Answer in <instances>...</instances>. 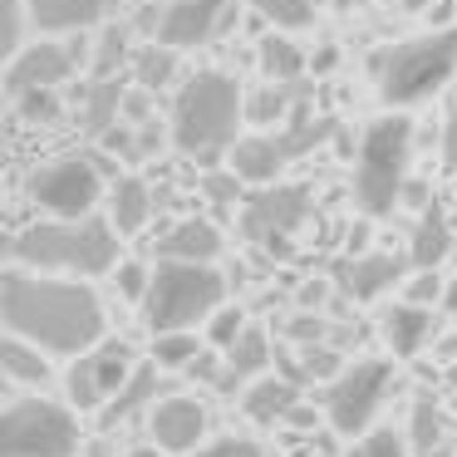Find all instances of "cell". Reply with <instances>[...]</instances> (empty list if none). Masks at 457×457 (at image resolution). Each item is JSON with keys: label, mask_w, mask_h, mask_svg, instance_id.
Returning a JSON list of instances; mask_svg holds the SVG:
<instances>
[{"label": "cell", "mask_w": 457, "mask_h": 457, "mask_svg": "<svg viewBox=\"0 0 457 457\" xmlns=\"http://www.w3.org/2000/svg\"><path fill=\"white\" fill-rule=\"evenodd\" d=\"M0 320L15 339L45 349V354H89L104 345V300L70 276H40V270H11L0 280Z\"/></svg>", "instance_id": "6da1fadb"}, {"label": "cell", "mask_w": 457, "mask_h": 457, "mask_svg": "<svg viewBox=\"0 0 457 457\" xmlns=\"http://www.w3.org/2000/svg\"><path fill=\"white\" fill-rule=\"evenodd\" d=\"M241 119H246V94L237 89V79L221 74V70H202V74H192L178 89V99H172L168 138L187 162L217 168V162L241 143L237 138Z\"/></svg>", "instance_id": "7a4b0ae2"}, {"label": "cell", "mask_w": 457, "mask_h": 457, "mask_svg": "<svg viewBox=\"0 0 457 457\" xmlns=\"http://www.w3.org/2000/svg\"><path fill=\"white\" fill-rule=\"evenodd\" d=\"M11 256L21 266L40 270V276H104V270H119V231L113 221H35L21 237L11 241Z\"/></svg>", "instance_id": "3957f363"}, {"label": "cell", "mask_w": 457, "mask_h": 457, "mask_svg": "<svg viewBox=\"0 0 457 457\" xmlns=\"http://www.w3.org/2000/svg\"><path fill=\"white\" fill-rule=\"evenodd\" d=\"M369 74L378 84V99L403 109V104H423L457 74V30H433L418 40L388 45V50L369 54Z\"/></svg>", "instance_id": "277c9868"}, {"label": "cell", "mask_w": 457, "mask_h": 457, "mask_svg": "<svg viewBox=\"0 0 457 457\" xmlns=\"http://www.w3.org/2000/svg\"><path fill=\"white\" fill-rule=\"evenodd\" d=\"M227 300V280L217 266L192 261H162L153 270V290L143 300V320L153 335H187L192 325H207Z\"/></svg>", "instance_id": "5b68a950"}, {"label": "cell", "mask_w": 457, "mask_h": 457, "mask_svg": "<svg viewBox=\"0 0 457 457\" xmlns=\"http://www.w3.org/2000/svg\"><path fill=\"white\" fill-rule=\"evenodd\" d=\"M408 158H413V123L403 113H384L364 129L354 162V202L369 217H384L403 202Z\"/></svg>", "instance_id": "8992f818"}, {"label": "cell", "mask_w": 457, "mask_h": 457, "mask_svg": "<svg viewBox=\"0 0 457 457\" xmlns=\"http://www.w3.org/2000/svg\"><path fill=\"white\" fill-rule=\"evenodd\" d=\"M79 423L54 398H15L0 418V457H74Z\"/></svg>", "instance_id": "52a82bcc"}, {"label": "cell", "mask_w": 457, "mask_h": 457, "mask_svg": "<svg viewBox=\"0 0 457 457\" xmlns=\"http://www.w3.org/2000/svg\"><path fill=\"white\" fill-rule=\"evenodd\" d=\"M388 384H394V364H388V359H359L345 374H335V384H329V394H325L329 428H335L339 437H364L369 423L378 418V408H384Z\"/></svg>", "instance_id": "ba28073f"}, {"label": "cell", "mask_w": 457, "mask_h": 457, "mask_svg": "<svg viewBox=\"0 0 457 457\" xmlns=\"http://www.w3.org/2000/svg\"><path fill=\"white\" fill-rule=\"evenodd\" d=\"M305 217H310V187H300V182H270V187H256L246 197L241 231H246V241L286 256L290 237L305 227Z\"/></svg>", "instance_id": "9c48e42d"}, {"label": "cell", "mask_w": 457, "mask_h": 457, "mask_svg": "<svg viewBox=\"0 0 457 457\" xmlns=\"http://www.w3.org/2000/svg\"><path fill=\"white\" fill-rule=\"evenodd\" d=\"M104 197V172L89 158H54L30 172V202L64 221H84Z\"/></svg>", "instance_id": "30bf717a"}, {"label": "cell", "mask_w": 457, "mask_h": 457, "mask_svg": "<svg viewBox=\"0 0 457 457\" xmlns=\"http://www.w3.org/2000/svg\"><path fill=\"white\" fill-rule=\"evenodd\" d=\"M133 374H138L133 349L123 345V339H104L99 349H89V354H79L70 364V374H64V398H70L74 408H109Z\"/></svg>", "instance_id": "8fae6325"}, {"label": "cell", "mask_w": 457, "mask_h": 457, "mask_svg": "<svg viewBox=\"0 0 457 457\" xmlns=\"http://www.w3.org/2000/svg\"><path fill=\"white\" fill-rule=\"evenodd\" d=\"M84 64V45L79 40H35L5 64V89L21 99V94H35V89H60L79 74Z\"/></svg>", "instance_id": "7c38bea8"}, {"label": "cell", "mask_w": 457, "mask_h": 457, "mask_svg": "<svg viewBox=\"0 0 457 457\" xmlns=\"http://www.w3.org/2000/svg\"><path fill=\"white\" fill-rule=\"evenodd\" d=\"M227 25V0H172L158 15V45L168 50H197L217 40Z\"/></svg>", "instance_id": "4fadbf2b"}, {"label": "cell", "mask_w": 457, "mask_h": 457, "mask_svg": "<svg viewBox=\"0 0 457 457\" xmlns=\"http://www.w3.org/2000/svg\"><path fill=\"white\" fill-rule=\"evenodd\" d=\"M148 433L153 447H162V453H192L207 433V408L192 394H168L148 408Z\"/></svg>", "instance_id": "5bb4252c"}, {"label": "cell", "mask_w": 457, "mask_h": 457, "mask_svg": "<svg viewBox=\"0 0 457 457\" xmlns=\"http://www.w3.org/2000/svg\"><path fill=\"white\" fill-rule=\"evenodd\" d=\"M158 256L162 261H192V266H212L221 256V231L202 217H182L158 237Z\"/></svg>", "instance_id": "9a60e30c"}, {"label": "cell", "mask_w": 457, "mask_h": 457, "mask_svg": "<svg viewBox=\"0 0 457 457\" xmlns=\"http://www.w3.org/2000/svg\"><path fill=\"white\" fill-rule=\"evenodd\" d=\"M113 0H30V25L45 35H84L109 15Z\"/></svg>", "instance_id": "2e32d148"}, {"label": "cell", "mask_w": 457, "mask_h": 457, "mask_svg": "<svg viewBox=\"0 0 457 457\" xmlns=\"http://www.w3.org/2000/svg\"><path fill=\"white\" fill-rule=\"evenodd\" d=\"M453 256V221H447V212L437 207H423L413 221V237H408V266L413 270H437L443 261Z\"/></svg>", "instance_id": "e0dca14e"}, {"label": "cell", "mask_w": 457, "mask_h": 457, "mask_svg": "<svg viewBox=\"0 0 457 457\" xmlns=\"http://www.w3.org/2000/svg\"><path fill=\"white\" fill-rule=\"evenodd\" d=\"M398 276H403V261L384 256V251H364V256H349L345 266H339V286L354 300H378Z\"/></svg>", "instance_id": "ac0fdd59"}, {"label": "cell", "mask_w": 457, "mask_h": 457, "mask_svg": "<svg viewBox=\"0 0 457 457\" xmlns=\"http://www.w3.org/2000/svg\"><path fill=\"white\" fill-rule=\"evenodd\" d=\"M286 148H280L276 138H266V133H256V138H241L237 148H231V168H237L241 182H256V187H270V182L280 178V168H286Z\"/></svg>", "instance_id": "d6986e66"}, {"label": "cell", "mask_w": 457, "mask_h": 457, "mask_svg": "<svg viewBox=\"0 0 457 457\" xmlns=\"http://www.w3.org/2000/svg\"><path fill=\"white\" fill-rule=\"evenodd\" d=\"M246 418H256V423H286L290 413L300 408V384L295 378H276V374H266V378H256V384L246 388Z\"/></svg>", "instance_id": "ffe728a7"}, {"label": "cell", "mask_w": 457, "mask_h": 457, "mask_svg": "<svg viewBox=\"0 0 457 457\" xmlns=\"http://www.w3.org/2000/svg\"><path fill=\"white\" fill-rule=\"evenodd\" d=\"M428 339H433V315L423 305H394L384 315V345L394 349V359H413Z\"/></svg>", "instance_id": "44dd1931"}, {"label": "cell", "mask_w": 457, "mask_h": 457, "mask_svg": "<svg viewBox=\"0 0 457 457\" xmlns=\"http://www.w3.org/2000/svg\"><path fill=\"white\" fill-rule=\"evenodd\" d=\"M266 369H270V339L261 325H246V335L227 349V384H221V394H231L241 378H261Z\"/></svg>", "instance_id": "7402d4cb"}, {"label": "cell", "mask_w": 457, "mask_h": 457, "mask_svg": "<svg viewBox=\"0 0 457 457\" xmlns=\"http://www.w3.org/2000/svg\"><path fill=\"white\" fill-rule=\"evenodd\" d=\"M153 217V192L143 178H119V187H113V207H109V221L119 237H138L143 227H148Z\"/></svg>", "instance_id": "603a6c76"}, {"label": "cell", "mask_w": 457, "mask_h": 457, "mask_svg": "<svg viewBox=\"0 0 457 457\" xmlns=\"http://www.w3.org/2000/svg\"><path fill=\"white\" fill-rule=\"evenodd\" d=\"M256 60H261V74H266L270 84H300L310 74L305 50H300L295 40H286V35H266V40L256 45Z\"/></svg>", "instance_id": "cb8c5ba5"}, {"label": "cell", "mask_w": 457, "mask_h": 457, "mask_svg": "<svg viewBox=\"0 0 457 457\" xmlns=\"http://www.w3.org/2000/svg\"><path fill=\"white\" fill-rule=\"evenodd\" d=\"M119 123H123V89H119V79H109V84L94 79L89 94H84V129H89L94 138H109Z\"/></svg>", "instance_id": "d4e9b609"}, {"label": "cell", "mask_w": 457, "mask_h": 457, "mask_svg": "<svg viewBox=\"0 0 457 457\" xmlns=\"http://www.w3.org/2000/svg\"><path fill=\"white\" fill-rule=\"evenodd\" d=\"M335 133V123H325V119H315L310 113V99L300 94V104H295V113H290V123H286V133H276V143L286 148V158H300V153H310L320 138H329Z\"/></svg>", "instance_id": "484cf974"}, {"label": "cell", "mask_w": 457, "mask_h": 457, "mask_svg": "<svg viewBox=\"0 0 457 457\" xmlns=\"http://www.w3.org/2000/svg\"><path fill=\"white\" fill-rule=\"evenodd\" d=\"M295 104H300V89H295V84H266V89H256V94L246 99V119L261 123V129H270V123H290Z\"/></svg>", "instance_id": "4316f807"}, {"label": "cell", "mask_w": 457, "mask_h": 457, "mask_svg": "<svg viewBox=\"0 0 457 457\" xmlns=\"http://www.w3.org/2000/svg\"><path fill=\"white\" fill-rule=\"evenodd\" d=\"M153 398H158V374H153V369L143 364L138 374H133L129 384H123V394L113 398L109 408H104V428H119V423H129V418L138 413V408H148Z\"/></svg>", "instance_id": "83f0119b"}, {"label": "cell", "mask_w": 457, "mask_h": 457, "mask_svg": "<svg viewBox=\"0 0 457 457\" xmlns=\"http://www.w3.org/2000/svg\"><path fill=\"white\" fill-rule=\"evenodd\" d=\"M172 74H178V50H168V45H143L133 54V79H138V89L158 94L172 84Z\"/></svg>", "instance_id": "f1b7e54d"}, {"label": "cell", "mask_w": 457, "mask_h": 457, "mask_svg": "<svg viewBox=\"0 0 457 457\" xmlns=\"http://www.w3.org/2000/svg\"><path fill=\"white\" fill-rule=\"evenodd\" d=\"M0 364H5V374L15 378V384H45L50 378V364H45V349L25 345V339H5L0 345Z\"/></svg>", "instance_id": "f546056e"}, {"label": "cell", "mask_w": 457, "mask_h": 457, "mask_svg": "<svg viewBox=\"0 0 457 457\" xmlns=\"http://www.w3.org/2000/svg\"><path fill=\"white\" fill-rule=\"evenodd\" d=\"M443 433H447L443 408H437L433 398H418L413 413H408V447H413L418 457H423V453H437V447H443Z\"/></svg>", "instance_id": "4dcf8cb0"}, {"label": "cell", "mask_w": 457, "mask_h": 457, "mask_svg": "<svg viewBox=\"0 0 457 457\" xmlns=\"http://www.w3.org/2000/svg\"><path fill=\"white\" fill-rule=\"evenodd\" d=\"M89 64H94V79H99V84L119 79L123 64H133V54H129V35H123L119 25H109V30L99 35V45H94Z\"/></svg>", "instance_id": "1f68e13d"}, {"label": "cell", "mask_w": 457, "mask_h": 457, "mask_svg": "<svg viewBox=\"0 0 457 457\" xmlns=\"http://www.w3.org/2000/svg\"><path fill=\"white\" fill-rule=\"evenodd\" d=\"M251 11L276 30H305L315 21V0H251Z\"/></svg>", "instance_id": "d6a6232c"}, {"label": "cell", "mask_w": 457, "mask_h": 457, "mask_svg": "<svg viewBox=\"0 0 457 457\" xmlns=\"http://www.w3.org/2000/svg\"><path fill=\"white\" fill-rule=\"evenodd\" d=\"M25 21H30V0H0V54H5V64L25 50Z\"/></svg>", "instance_id": "836d02e7"}, {"label": "cell", "mask_w": 457, "mask_h": 457, "mask_svg": "<svg viewBox=\"0 0 457 457\" xmlns=\"http://www.w3.org/2000/svg\"><path fill=\"white\" fill-rule=\"evenodd\" d=\"M153 359H158L162 369H192L202 359V339L192 335H158L153 339Z\"/></svg>", "instance_id": "e575fe53"}, {"label": "cell", "mask_w": 457, "mask_h": 457, "mask_svg": "<svg viewBox=\"0 0 457 457\" xmlns=\"http://www.w3.org/2000/svg\"><path fill=\"white\" fill-rule=\"evenodd\" d=\"M15 113H21L25 123H54L64 113V104L54 89H35V94H21V99H15Z\"/></svg>", "instance_id": "d590c367"}, {"label": "cell", "mask_w": 457, "mask_h": 457, "mask_svg": "<svg viewBox=\"0 0 457 457\" xmlns=\"http://www.w3.org/2000/svg\"><path fill=\"white\" fill-rule=\"evenodd\" d=\"M241 335H246V320H241V310H227V305H221L217 315L207 320V345L221 349V354H227V349L237 345Z\"/></svg>", "instance_id": "8d00e7d4"}, {"label": "cell", "mask_w": 457, "mask_h": 457, "mask_svg": "<svg viewBox=\"0 0 457 457\" xmlns=\"http://www.w3.org/2000/svg\"><path fill=\"white\" fill-rule=\"evenodd\" d=\"M113 280H119L123 300H148V290H153V270L143 266V261H123V266L113 270Z\"/></svg>", "instance_id": "74e56055"}, {"label": "cell", "mask_w": 457, "mask_h": 457, "mask_svg": "<svg viewBox=\"0 0 457 457\" xmlns=\"http://www.w3.org/2000/svg\"><path fill=\"white\" fill-rule=\"evenodd\" d=\"M403 447H408V443H403L398 433H364L349 457H403Z\"/></svg>", "instance_id": "f35d334b"}, {"label": "cell", "mask_w": 457, "mask_h": 457, "mask_svg": "<svg viewBox=\"0 0 457 457\" xmlns=\"http://www.w3.org/2000/svg\"><path fill=\"white\" fill-rule=\"evenodd\" d=\"M197 457H266V447L261 443H251V437H217V443H207V447H197Z\"/></svg>", "instance_id": "ab89813d"}, {"label": "cell", "mask_w": 457, "mask_h": 457, "mask_svg": "<svg viewBox=\"0 0 457 457\" xmlns=\"http://www.w3.org/2000/svg\"><path fill=\"white\" fill-rule=\"evenodd\" d=\"M123 123H129V129H148V123H153V94L148 89H129V94H123Z\"/></svg>", "instance_id": "60d3db41"}, {"label": "cell", "mask_w": 457, "mask_h": 457, "mask_svg": "<svg viewBox=\"0 0 457 457\" xmlns=\"http://www.w3.org/2000/svg\"><path fill=\"white\" fill-rule=\"evenodd\" d=\"M237 192H241V182L231 178V172H212V178H207V197L221 202V207H227V202H237Z\"/></svg>", "instance_id": "b9f144b4"}, {"label": "cell", "mask_w": 457, "mask_h": 457, "mask_svg": "<svg viewBox=\"0 0 457 457\" xmlns=\"http://www.w3.org/2000/svg\"><path fill=\"white\" fill-rule=\"evenodd\" d=\"M443 168L457 172V104L447 109V123H443Z\"/></svg>", "instance_id": "7bdbcfd3"}, {"label": "cell", "mask_w": 457, "mask_h": 457, "mask_svg": "<svg viewBox=\"0 0 457 457\" xmlns=\"http://www.w3.org/2000/svg\"><path fill=\"white\" fill-rule=\"evenodd\" d=\"M433 295H443V286H437V270H423V276L408 286V305H423V300H433Z\"/></svg>", "instance_id": "ee69618b"}, {"label": "cell", "mask_w": 457, "mask_h": 457, "mask_svg": "<svg viewBox=\"0 0 457 457\" xmlns=\"http://www.w3.org/2000/svg\"><path fill=\"white\" fill-rule=\"evenodd\" d=\"M305 374H345V369H339V359L329 354V349H310V354H305Z\"/></svg>", "instance_id": "f6af8a7d"}, {"label": "cell", "mask_w": 457, "mask_h": 457, "mask_svg": "<svg viewBox=\"0 0 457 457\" xmlns=\"http://www.w3.org/2000/svg\"><path fill=\"white\" fill-rule=\"evenodd\" d=\"M428 21H437L443 30H453V25H447V21H453V0H437L433 11H428Z\"/></svg>", "instance_id": "bcb514c9"}, {"label": "cell", "mask_w": 457, "mask_h": 457, "mask_svg": "<svg viewBox=\"0 0 457 457\" xmlns=\"http://www.w3.org/2000/svg\"><path fill=\"white\" fill-rule=\"evenodd\" d=\"M335 60H339L335 50H320L315 60H310V70H315V74H329V70H335Z\"/></svg>", "instance_id": "7dc6e473"}, {"label": "cell", "mask_w": 457, "mask_h": 457, "mask_svg": "<svg viewBox=\"0 0 457 457\" xmlns=\"http://www.w3.org/2000/svg\"><path fill=\"white\" fill-rule=\"evenodd\" d=\"M403 202H413V207H433V202H428V187H418V182L403 187Z\"/></svg>", "instance_id": "c3c4849f"}, {"label": "cell", "mask_w": 457, "mask_h": 457, "mask_svg": "<svg viewBox=\"0 0 457 457\" xmlns=\"http://www.w3.org/2000/svg\"><path fill=\"white\" fill-rule=\"evenodd\" d=\"M315 5H329V11H359V5H369V0H315Z\"/></svg>", "instance_id": "681fc988"}, {"label": "cell", "mask_w": 457, "mask_h": 457, "mask_svg": "<svg viewBox=\"0 0 457 457\" xmlns=\"http://www.w3.org/2000/svg\"><path fill=\"white\" fill-rule=\"evenodd\" d=\"M443 305H447V315H457V276L447 280V290H443Z\"/></svg>", "instance_id": "f907efd6"}, {"label": "cell", "mask_w": 457, "mask_h": 457, "mask_svg": "<svg viewBox=\"0 0 457 457\" xmlns=\"http://www.w3.org/2000/svg\"><path fill=\"white\" fill-rule=\"evenodd\" d=\"M433 5H437V0H403V11H413V15H428Z\"/></svg>", "instance_id": "816d5d0a"}, {"label": "cell", "mask_w": 457, "mask_h": 457, "mask_svg": "<svg viewBox=\"0 0 457 457\" xmlns=\"http://www.w3.org/2000/svg\"><path fill=\"white\" fill-rule=\"evenodd\" d=\"M129 457H168L162 447H129Z\"/></svg>", "instance_id": "f5cc1de1"}, {"label": "cell", "mask_w": 457, "mask_h": 457, "mask_svg": "<svg viewBox=\"0 0 457 457\" xmlns=\"http://www.w3.org/2000/svg\"><path fill=\"white\" fill-rule=\"evenodd\" d=\"M423 457H453V453H447V447H437V453H423Z\"/></svg>", "instance_id": "db71d44e"}]
</instances>
